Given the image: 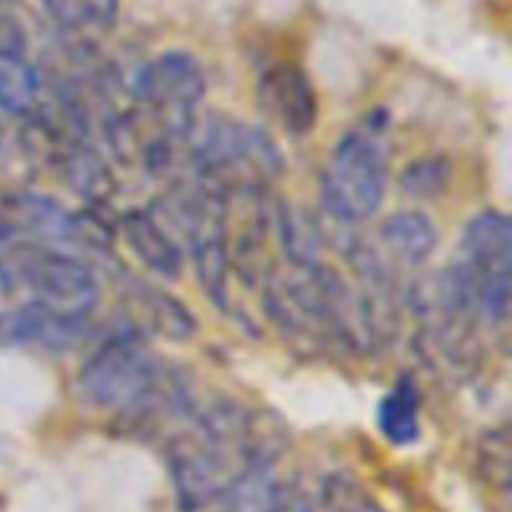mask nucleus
I'll list each match as a JSON object with an SVG mask.
<instances>
[{
  "instance_id": "nucleus-1",
  "label": "nucleus",
  "mask_w": 512,
  "mask_h": 512,
  "mask_svg": "<svg viewBox=\"0 0 512 512\" xmlns=\"http://www.w3.org/2000/svg\"><path fill=\"white\" fill-rule=\"evenodd\" d=\"M288 445L275 415L238 403H215L170 440L168 468L185 512L208 508L260 465H275Z\"/></svg>"
},
{
  "instance_id": "nucleus-2",
  "label": "nucleus",
  "mask_w": 512,
  "mask_h": 512,
  "mask_svg": "<svg viewBox=\"0 0 512 512\" xmlns=\"http://www.w3.org/2000/svg\"><path fill=\"white\" fill-rule=\"evenodd\" d=\"M78 388L93 408L135 418L183 403L168 368L130 335L110 338L85 360Z\"/></svg>"
},
{
  "instance_id": "nucleus-3",
  "label": "nucleus",
  "mask_w": 512,
  "mask_h": 512,
  "mask_svg": "<svg viewBox=\"0 0 512 512\" xmlns=\"http://www.w3.org/2000/svg\"><path fill=\"white\" fill-rule=\"evenodd\" d=\"M0 280L23 290L30 303L63 318H88L98 303V283L85 263L38 243H20L0 255Z\"/></svg>"
},
{
  "instance_id": "nucleus-4",
  "label": "nucleus",
  "mask_w": 512,
  "mask_h": 512,
  "mask_svg": "<svg viewBox=\"0 0 512 512\" xmlns=\"http://www.w3.org/2000/svg\"><path fill=\"white\" fill-rule=\"evenodd\" d=\"M195 178L223 193L258 188L278 178L280 150L263 130L230 118H210L193 143Z\"/></svg>"
},
{
  "instance_id": "nucleus-5",
  "label": "nucleus",
  "mask_w": 512,
  "mask_h": 512,
  "mask_svg": "<svg viewBox=\"0 0 512 512\" xmlns=\"http://www.w3.org/2000/svg\"><path fill=\"white\" fill-rule=\"evenodd\" d=\"M388 158L373 128L343 135L323 173L325 210L338 223L353 225L373 218L385 198Z\"/></svg>"
},
{
  "instance_id": "nucleus-6",
  "label": "nucleus",
  "mask_w": 512,
  "mask_h": 512,
  "mask_svg": "<svg viewBox=\"0 0 512 512\" xmlns=\"http://www.w3.org/2000/svg\"><path fill=\"white\" fill-rule=\"evenodd\" d=\"M133 95L150 123L173 140H188L195 128V108L205 95V73L185 50H168L135 75Z\"/></svg>"
},
{
  "instance_id": "nucleus-7",
  "label": "nucleus",
  "mask_w": 512,
  "mask_h": 512,
  "mask_svg": "<svg viewBox=\"0 0 512 512\" xmlns=\"http://www.w3.org/2000/svg\"><path fill=\"white\" fill-rule=\"evenodd\" d=\"M473 288L480 318L503 325L510 315L512 225L500 210L475 215L463 235V263L458 265Z\"/></svg>"
},
{
  "instance_id": "nucleus-8",
  "label": "nucleus",
  "mask_w": 512,
  "mask_h": 512,
  "mask_svg": "<svg viewBox=\"0 0 512 512\" xmlns=\"http://www.w3.org/2000/svg\"><path fill=\"white\" fill-rule=\"evenodd\" d=\"M180 220L188 235L195 273L205 295L225 305L228 298V233H225V193L205 180L195 178L180 198Z\"/></svg>"
},
{
  "instance_id": "nucleus-9",
  "label": "nucleus",
  "mask_w": 512,
  "mask_h": 512,
  "mask_svg": "<svg viewBox=\"0 0 512 512\" xmlns=\"http://www.w3.org/2000/svg\"><path fill=\"white\" fill-rule=\"evenodd\" d=\"M258 103L290 138H305L318 123V93L305 70L293 63L265 70L258 83Z\"/></svg>"
},
{
  "instance_id": "nucleus-10",
  "label": "nucleus",
  "mask_w": 512,
  "mask_h": 512,
  "mask_svg": "<svg viewBox=\"0 0 512 512\" xmlns=\"http://www.w3.org/2000/svg\"><path fill=\"white\" fill-rule=\"evenodd\" d=\"M85 338V318H63L35 303L0 313V343L43 345L50 350L75 348Z\"/></svg>"
},
{
  "instance_id": "nucleus-11",
  "label": "nucleus",
  "mask_w": 512,
  "mask_h": 512,
  "mask_svg": "<svg viewBox=\"0 0 512 512\" xmlns=\"http://www.w3.org/2000/svg\"><path fill=\"white\" fill-rule=\"evenodd\" d=\"M120 230H123L130 250L138 255V260L150 273L170 280L183 273V253H180L178 243L170 238L165 225L153 213L130 210L120 220Z\"/></svg>"
},
{
  "instance_id": "nucleus-12",
  "label": "nucleus",
  "mask_w": 512,
  "mask_h": 512,
  "mask_svg": "<svg viewBox=\"0 0 512 512\" xmlns=\"http://www.w3.org/2000/svg\"><path fill=\"white\" fill-rule=\"evenodd\" d=\"M380 248L388 258H393L395 265H415L425 263L433 255L438 245V230L430 223L428 215L418 210H403L385 220L378 228Z\"/></svg>"
},
{
  "instance_id": "nucleus-13",
  "label": "nucleus",
  "mask_w": 512,
  "mask_h": 512,
  "mask_svg": "<svg viewBox=\"0 0 512 512\" xmlns=\"http://www.w3.org/2000/svg\"><path fill=\"white\" fill-rule=\"evenodd\" d=\"M50 165L65 185L90 200H103L113 190V175L108 165L80 140H55Z\"/></svg>"
},
{
  "instance_id": "nucleus-14",
  "label": "nucleus",
  "mask_w": 512,
  "mask_h": 512,
  "mask_svg": "<svg viewBox=\"0 0 512 512\" xmlns=\"http://www.w3.org/2000/svg\"><path fill=\"white\" fill-rule=\"evenodd\" d=\"M130 315L150 333H158L168 340H188L195 333V320L183 305L168 293L150 288V285H138L130 293Z\"/></svg>"
},
{
  "instance_id": "nucleus-15",
  "label": "nucleus",
  "mask_w": 512,
  "mask_h": 512,
  "mask_svg": "<svg viewBox=\"0 0 512 512\" xmlns=\"http://www.w3.org/2000/svg\"><path fill=\"white\" fill-rule=\"evenodd\" d=\"M378 428L393 445H413L420 438V390L410 378H400L378 408Z\"/></svg>"
},
{
  "instance_id": "nucleus-16",
  "label": "nucleus",
  "mask_w": 512,
  "mask_h": 512,
  "mask_svg": "<svg viewBox=\"0 0 512 512\" xmlns=\"http://www.w3.org/2000/svg\"><path fill=\"white\" fill-rule=\"evenodd\" d=\"M290 485L280 478L275 465H260L230 488L225 512H280L288 500Z\"/></svg>"
},
{
  "instance_id": "nucleus-17",
  "label": "nucleus",
  "mask_w": 512,
  "mask_h": 512,
  "mask_svg": "<svg viewBox=\"0 0 512 512\" xmlns=\"http://www.w3.org/2000/svg\"><path fill=\"white\" fill-rule=\"evenodd\" d=\"M40 75L23 53L0 50V108L10 115H30L38 105Z\"/></svg>"
},
{
  "instance_id": "nucleus-18",
  "label": "nucleus",
  "mask_w": 512,
  "mask_h": 512,
  "mask_svg": "<svg viewBox=\"0 0 512 512\" xmlns=\"http://www.w3.org/2000/svg\"><path fill=\"white\" fill-rule=\"evenodd\" d=\"M278 223L280 243L288 253V263L313 265L320 263V248H323V230L305 210L280 205L273 215Z\"/></svg>"
},
{
  "instance_id": "nucleus-19",
  "label": "nucleus",
  "mask_w": 512,
  "mask_h": 512,
  "mask_svg": "<svg viewBox=\"0 0 512 512\" xmlns=\"http://www.w3.org/2000/svg\"><path fill=\"white\" fill-rule=\"evenodd\" d=\"M365 500L345 478H325L315 488H290L280 512H355Z\"/></svg>"
},
{
  "instance_id": "nucleus-20",
  "label": "nucleus",
  "mask_w": 512,
  "mask_h": 512,
  "mask_svg": "<svg viewBox=\"0 0 512 512\" xmlns=\"http://www.w3.org/2000/svg\"><path fill=\"white\" fill-rule=\"evenodd\" d=\"M450 183V163L443 155H425L415 160L400 175V185L408 195L420 200H433L445 193Z\"/></svg>"
},
{
  "instance_id": "nucleus-21",
  "label": "nucleus",
  "mask_w": 512,
  "mask_h": 512,
  "mask_svg": "<svg viewBox=\"0 0 512 512\" xmlns=\"http://www.w3.org/2000/svg\"><path fill=\"white\" fill-rule=\"evenodd\" d=\"M118 13L120 0H73L70 3L68 30H110L115 25V20H118Z\"/></svg>"
},
{
  "instance_id": "nucleus-22",
  "label": "nucleus",
  "mask_w": 512,
  "mask_h": 512,
  "mask_svg": "<svg viewBox=\"0 0 512 512\" xmlns=\"http://www.w3.org/2000/svg\"><path fill=\"white\" fill-rule=\"evenodd\" d=\"M40 3H43L45 13H48L50 18H53L55 23L60 25V28L68 30V25H70V3H73V0H40Z\"/></svg>"
},
{
  "instance_id": "nucleus-23",
  "label": "nucleus",
  "mask_w": 512,
  "mask_h": 512,
  "mask_svg": "<svg viewBox=\"0 0 512 512\" xmlns=\"http://www.w3.org/2000/svg\"><path fill=\"white\" fill-rule=\"evenodd\" d=\"M0 138H3V130H0Z\"/></svg>"
}]
</instances>
